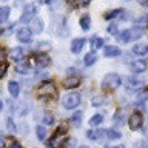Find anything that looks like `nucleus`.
Returning a JSON list of instances; mask_svg holds the SVG:
<instances>
[{
  "mask_svg": "<svg viewBox=\"0 0 148 148\" xmlns=\"http://www.w3.org/2000/svg\"><path fill=\"white\" fill-rule=\"evenodd\" d=\"M120 85H122V79H120V76L116 73L106 74L103 77V80H102V88H103V90H108V91L117 90Z\"/></svg>",
  "mask_w": 148,
  "mask_h": 148,
  "instance_id": "f257e3e1",
  "label": "nucleus"
},
{
  "mask_svg": "<svg viewBox=\"0 0 148 148\" xmlns=\"http://www.w3.org/2000/svg\"><path fill=\"white\" fill-rule=\"evenodd\" d=\"M36 94H37V97H40V99H51V97L57 96V90H56V86L51 82H43L39 88H37Z\"/></svg>",
  "mask_w": 148,
  "mask_h": 148,
  "instance_id": "f03ea898",
  "label": "nucleus"
},
{
  "mask_svg": "<svg viewBox=\"0 0 148 148\" xmlns=\"http://www.w3.org/2000/svg\"><path fill=\"white\" fill-rule=\"evenodd\" d=\"M65 131H66V127H59L57 131L49 137L48 148H62L65 143V136H63Z\"/></svg>",
  "mask_w": 148,
  "mask_h": 148,
  "instance_id": "7ed1b4c3",
  "label": "nucleus"
},
{
  "mask_svg": "<svg viewBox=\"0 0 148 148\" xmlns=\"http://www.w3.org/2000/svg\"><path fill=\"white\" fill-rule=\"evenodd\" d=\"M142 37V29L140 28H133V29H125L123 32H120L117 40L120 43H128L134 39H140Z\"/></svg>",
  "mask_w": 148,
  "mask_h": 148,
  "instance_id": "20e7f679",
  "label": "nucleus"
},
{
  "mask_svg": "<svg viewBox=\"0 0 148 148\" xmlns=\"http://www.w3.org/2000/svg\"><path fill=\"white\" fill-rule=\"evenodd\" d=\"M62 103H63L65 108L74 110L79 103H80V94H79V92H69V94L62 97Z\"/></svg>",
  "mask_w": 148,
  "mask_h": 148,
  "instance_id": "39448f33",
  "label": "nucleus"
},
{
  "mask_svg": "<svg viewBox=\"0 0 148 148\" xmlns=\"http://www.w3.org/2000/svg\"><path fill=\"white\" fill-rule=\"evenodd\" d=\"M17 39H18V42H22V43H29V42L32 40L31 28H26V26L20 28V29L17 31Z\"/></svg>",
  "mask_w": 148,
  "mask_h": 148,
  "instance_id": "423d86ee",
  "label": "nucleus"
},
{
  "mask_svg": "<svg viewBox=\"0 0 148 148\" xmlns=\"http://www.w3.org/2000/svg\"><path fill=\"white\" fill-rule=\"evenodd\" d=\"M34 14H36V5L34 3H29V5H26L25 9H23V14H22V17H20V20L23 23H28V22H31L32 18H34Z\"/></svg>",
  "mask_w": 148,
  "mask_h": 148,
  "instance_id": "0eeeda50",
  "label": "nucleus"
},
{
  "mask_svg": "<svg viewBox=\"0 0 148 148\" xmlns=\"http://www.w3.org/2000/svg\"><path fill=\"white\" fill-rule=\"evenodd\" d=\"M128 123H130V128L131 130H139L142 127V123H143V117H142V114L140 113H133L131 116H130V119H128Z\"/></svg>",
  "mask_w": 148,
  "mask_h": 148,
  "instance_id": "6e6552de",
  "label": "nucleus"
},
{
  "mask_svg": "<svg viewBox=\"0 0 148 148\" xmlns=\"http://www.w3.org/2000/svg\"><path fill=\"white\" fill-rule=\"evenodd\" d=\"M105 136H108L106 130H88L86 131V137L90 140H102Z\"/></svg>",
  "mask_w": 148,
  "mask_h": 148,
  "instance_id": "1a4fd4ad",
  "label": "nucleus"
},
{
  "mask_svg": "<svg viewBox=\"0 0 148 148\" xmlns=\"http://www.w3.org/2000/svg\"><path fill=\"white\" fill-rule=\"evenodd\" d=\"M49 62H51L49 56L45 54V53H40V54H36V56H34V63H36L37 68H45V66H48Z\"/></svg>",
  "mask_w": 148,
  "mask_h": 148,
  "instance_id": "9d476101",
  "label": "nucleus"
},
{
  "mask_svg": "<svg viewBox=\"0 0 148 148\" xmlns=\"http://www.w3.org/2000/svg\"><path fill=\"white\" fill-rule=\"evenodd\" d=\"M62 85H63V88H66V90L76 88V86L80 85V77H79V76H68L66 79H63Z\"/></svg>",
  "mask_w": 148,
  "mask_h": 148,
  "instance_id": "9b49d317",
  "label": "nucleus"
},
{
  "mask_svg": "<svg viewBox=\"0 0 148 148\" xmlns=\"http://www.w3.org/2000/svg\"><path fill=\"white\" fill-rule=\"evenodd\" d=\"M147 62L145 60H134V62H131V65H130V69H131L133 73H136V74H139V73H143V71H147Z\"/></svg>",
  "mask_w": 148,
  "mask_h": 148,
  "instance_id": "f8f14e48",
  "label": "nucleus"
},
{
  "mask_svg": "<svg viewBox=\"0 0 148 148\" xmlns=\"http://www.w3.org/2000/svg\"><path fill=\"white\" fill-rule=\"evenodd\" d=\"M31 31L36 32V34H40L43 31V20L40 17H34L31 20Z\"/></svg>",
  "mask_w": 148,
  "mask_h": 148,
  "instance_id": "ddd939ff",
  "label": "nucleus"
},
{
  "mask_svg": "<svg viewBox=\"0 0 148 148\" xmlns=\"http://www.w3.org/2000/svg\"><path fill=\"white\" fill-rule=\"evenodd\" d=\"M103 54H105V57H117V56L122 54V51L119 49V46L110 45V46H105Z\"/></svg>",
  "mask_w": 148,
  "mask_h": 148,
  "instance_id": "4468645a",
  "label": "nucleus"
},
{
  "mask_svg": "<svg viewBox=\"0 0 148 148\" xmlns=\"http://www.w3.org/2000/svg\"><path fill=\"white\" fill-rule=\"evenodd\" d=\"M11 57H12V60L14 62H17V63H20L23 59H25V51H23L22 48H12L11 49Z\"/></svg>",
  "mask_w": 148,
  "mask_h": 148,
  "instance_id": "2eb2a0df",
  "label": "nucleus"
},
{
  "mask_svg": "<svg viewBox=\"0 0 148 148\" xmlns=\"http://www.w3.org/2000/svg\"><path fill=\"white\" fill-rule=\"evenodd\" d=\"M83 45H85V39H74L71 42V53L74 54H79L83 48Z\"/></svg>",
  "mask_w": 148,
  "mask_h": 148,
  "instance_id": "dca6fc26",
  "label": "nucleus"
},
{
  "mask_svg": "<svg viewBox=\"0 0 148 148\" xmlns=\"http://www.w3.org/2000/svg\"><path fill=\"white\" fill-rule=\"evenodd\" d=\"M127 88L130 91H140L142 90V82L136 80V79H128L127 80Z\"/></svg>",
  "mask_w": 148,
  "mask_h": 148,
  "instance_id": "f3484780",
  "label": "nucleus"
},
{
  "mask_svg": "<svg viewBox=\"0 0 148 148\" xmlns=\"http://www.w3.org/2000/svg\"><path fill=\"white\" fill-rule=\"evenodd\" d=\"M133 53L136 56H145V54H148V45H145V43L134 45L133 46Z\"/></svg>",
  "mask_w": 148,
  "mask_h": 148,
  "instance_id": "a211bd4d",
  "label": "nucleus"
},
{
  "mask_svg": "<svg viewBox=\"0 0 148 148\" xmlns=\"http://www.w3.org/2000/svg\"><path fill=\"white\" fill-rule=\"evenodd\" d=\"M8 91H9V94H11L12 97H17L18 96V92H20V85H18L17 82H9L8 83Z\"/></svg>",
  "mask_w": 148,
  "mask_h": 148,
  "instance_id": "6ab92c4d",
  "label": "nucleus"
},
{
  "mask_svg": "<svg viewBox=\"0 0 148 148\" xmlns=\"http://www.w3.org/2000/svg\"><path fill=\"white\" fill-rule=\"evenodd\" d=\"M102 46H103V39L102 37H92L91 39V49H92V53L94 51H97V49H100Z\"/></svg>",
  "mask_w": 148,
  "mask_h": 148,
  "instance_id": "aec40b11",
  "label": "nucleus"
},
{
  "mask_svg": "<svg viewBox=\"0 0 148 148\" xmlns=\"http://www.w3.org/2000/svg\"><path fill=\"white\" fill-rule=\"evenodd\" d=\"M80 28L83 31H88L91 28V17L88 16V14H85V16L80 17Z\"/></svg>",
  "mask_w": 148,
  "mask_h": 148,
  "instance_id": "412c9836",
  "label": "nucleus"
},
{
  "mask_svg": "<svg viewBox=\"0 0 148 148\" xmlns=\"http://www.w3.org/2000/svg\"><path fill=\"white\" fill-rule=\"evenodd\" d=\"M97 62V56L96 53H88L85 56V59H83V63L86 65V66H91V65H94Z\"/></svg>",
  "mask_w": 148,
  "mask_h": 148,
  "instance_id": "4be33fe9",
  "label": "nucleus"
},
{
  "mask_svg": "<svg viewBox=\"0 0 148 148\" xmlns=\"http://www.w3.org/2000/svg\"><path fill=\"white\" fill-rule=\"evenodd\" d=\"M102 122H103V116H102V114H94L90 119V125H91V127H99Z\"/></svg>",
  "mask_w": 148,
  "mask_h": 148,
  "instance_id": "5701e85b",
  "label": "nucleus"
},
{
  "mask_svg": "<svg viewBox=\"0 0 148 148\" xmlns=\"http://www.w3.org/2000/svg\"><path fill=\"white\" fill-rule=\"evenodd\" d=\"M82 117H83V113H82V111H76V113L73 114V117H71V122L76 125V127H80Z\"/></svg>",
  "mask_w": 148,
  "mask_h": 148,
  "instance_id": "b1692460",
  "label": "nucleus"
},
{
  "mask_svg": "<svg viewBox=\"0 0 148 148\" xmlns=\"http://www.w3.org/2000/svg\"><path fill=\"white\" fill-rule=\"evenodd\" d=\"M9 12H11V9H9L8 6L0 8V23H3V22H6V20H8Z\"/></svg>",
  "mask_w": 148,
  "mask_h": 148,
  "instance_id": "393cba45",
  "label": "nucleus"
},
{
  "mask_svg": "<svg viewBox=\"0 0 148 148\" xmlns=\"http://www.w3.org/2000/svg\"><path fill=\"white\" fill-rule=\"evenodd\" d=\"M36 134H37V137H39V140H45V137H46V130H45L43 125L36 127Z\"/></svg>",
  "mask_w": 148,
  "mask_h": 148,
  "instance_id": "a878e982",
  "label": "nucleus"
},
{
  "mask_svg": "<svg viewBox=\"0 0 148 148\" xmlns=\"http://www.w3.org/2000/svg\"><path fill=\"white\" fill-rule=\"evenodd\" d=\"M110 139V140H119L120 137H122V134H120L117 130H108V136H106Z\"/></svg>",
  "mask_w": 148,
  "mask_h": 148,
  "instance_id": "bb28decb",
  "label": "nucleus"
},
{
  "mask_svg": "<svg viewBox=\"0 0 148 148\" xmlns=\"http://www.w3.org/2000/svg\"><path fill=\"white\" fill-rule=\"evenodd\" d=\"M123 11L122 9H113V11H108V12H105V18L106 20H110V18H114V17H117V16H120V14H122Z\"/></svg>",
  "mask_w": 148,
  "mask_h": 148,
  "instance_id": "cd10ccee",
  "label": "nucleus"
},
{
  "mask_svg": "<svg viewBox=\"0 0 148 148\" xmlns=\"http://www.w3.org/2000/svg\"><path fill=\"white\" fill-rule=\"evenodd\" d=\"M147 99H148V90L137 91V100H139V102H145Z\"/></svg>",
  "mask_w": 148,
  "mask_h": 148,
  "instance_id": "c85d7f7f",
  "label": "nucleus"
},
{
  "mask_svg": "<svg viewBox=\"0 0 148 148\" xmlns=\"http://www.w3.org/2000/svg\"><path fill=\"white\" fill-rule=\"evenodd\" d=\"M91 103L94 105V106H99V105H102V103H103V97H102V96H96L94 99H92Z\"/></svg>",
  "mask_w": 148,
  "mask_h": 148,
  "instance_id": "c756f323",
  "label": "nucleus"
},
{
  "mask_svg": "<svg viewBox=\"0 0 148 148\" xmlns=\"http://www.w3.org/2000/svg\"><path fill=\"white\" fill-rule=\"evenodd\" d=\"M53 122H54V117H53V116H51V114H45V117H43V123H45V125H51Z\"/></svg>",
  "mask_w": 148,
  "mask_h": 148,
  "instance_id": "7c9ffc66",
  "label": "nucleus"
},
{
  "mask_svg": "<svg viewBox=\"0 0 148 148\" xmlns=\"http://www.w3.org/2000/svg\"><path fill=\"white\" fill-rule=\"evenodd\" d=\"M106 31L110 32V34H117V25H114V23H111V25L106 28Z\"/></svg>",
  "mask_w": 148,
  "mask_h": 148,
  "instance_id": "2f4dec72",
  "label": "nucleus"
},
{
  "mask_svg": "<svg viewBox=\"0 0 148 148\" xmlns=\"http://www.w3.org/2000/svg\"><path fill=\"white\" fill-rule=\"evenodd\" d=\"M16 71L20 73V74H25L28 71V65H18V66L16 68Z\"/></svg>",
  "mask_w": 148,
  "mask_h": 148,
  "instance_id": "473e14b6",
  "label": "nucleus"
},
{
  "mask_svg": "<svg viewBox=\"0 0 148 148\" xmlns=\"http://www.w3.org/2000/svg\"><path fill=\"white\" fill-rule=\"evenodd\" d=\"M136 148H148V142L143 140V139L142 140H137L136 142Z\"/></svg>",
  "mask_w": 148,
  "mask_h": 148,
  "instance_id": "72a5a7b5",
  "label": "nucleus"
},
{
  "mask_svg": "<svg viewBox=\"0 0 148 148\" xmlns=\"http://www.w3.org/2000/svg\"><path fill=\"white\" fill-rule=\"evenodd\" d=\"M74 143H76V140H74V139H68L66 143H63V148H71Z\"/></svg>",
  "mask_w": 148,
  "mask_h": 148,
  "instance_id": "f704fd0d",
  "label": "nucleus"
},
{
  "mask_svg": "<svg viewBox=\"0 0 148 148\" xmlns=\"http://www.w3.org/2000/svg\"><path fill=\"white\" fill-rule=\"evenodd\" d=\"M6 69H8V65H6V63H2V66H0V77H3V76H5Z\"/></svg>",
  "mask_w": 148,
  "mask_h": 148,
  "instance_id": "c9c22d12",
  "label": "nucleus"
},
{
  "mask_svg": "<svg viewBox=\"0 0 148 148\" xmlns=\"http://www.w3.org/2000/svg\"><path fill=\"white\" fill-rule=\"evenodd\" d=\"M5 57H6V51H5L3 48H0V63L5 62Z\"/></svg>",
  "mask_w": 148,
  "mask_h": 148,
  "instance_id": "e433bc0d",
  "label": "nucleus"
},
{
  "mask_svg": "<svg viewBox=\"0 0 148 148\" xmlns=\"http://www.w3.org/2000/svg\"><path fill=\"white\" fill-rule=\"evenodd\" d=\"M9 148H22V145H20L18 142H12V143H11V147H9Z\"/></svg>",
  "mask_w": 148,
  "mask_h": 148,
  "instance_id": "4c0bfd02",
  "label": "nucleus"
},
{
  "mask_svg": "<svg viewBox=\"0 0 148 148\" xmlns=\"http://www.w3.org/2000/svg\"><path fill=\"white\" fill-rule=\"evenodd\" d=\"M8 123H9V125H8V128H9V130H12V131H14L16 128H14V125H12V122H11V119L8 120Z\"/></svg>",
  "mask_w": 148,
  "mask_h": 148,
  "instance_id": "58836bf2",
  "label": "nucleus"
},
{
  "mask_svg": "<svg viewBox=\"0 0 148 148\" xmlns=\"http://www.w3.org/2000/svg\"><path fill=\"white\" fill-rule=\"evenodd\" d=\"M143 134H145V136L148 137V128H145V130H143Z\"/></svg>",
  "mask_w": 148,
  "mask_h": 148,
  "instance_id": "ea45409f",
  "label": "nucleus"
},
{
  "mask_svg": "<svg viewBox=\"0 0 148 148\" xmlns=\"http://www.w3.org/2000/svg\"><path fill=\"white\" fill-rule=\"evenodd\" d=\"M3 147V139H0V148Z\"/></svg>",
  "mask_w": 148,
  "mask_h": 148,
  "instance_id": "a19ab883",
  "label": "nucleus"
},
{
  "mask_svg": "<svg viewBox=\"0 0 148 148\" xmlns=\"http://www.w3.org/2000/svg\"><path fill=\"white\" fill-rule=\"evenodd\" d=\"M142 5L143 6H148V2H142Z\"/></svg>",
  "mask_w": 148,
  "mask_h": 148,
  "instance_id": "79ce46f5",
  "label": "nucleus"
},
{
  "mask_svg": "<svg viewBox=\"0 0 148 148\" xmlns=\"http://www.w3.org/2000/svg\"><path fill=\"white\" fill-rule=\"evenodd\" d=\"M91 2V0H83V3H90Z\"/></svg>",
  "mask_w": 148,
  "mask_h": 148,
  "instance_id": "37998d69",
  "label": "nucleus"
},
{
  "mask_svg": "<svg viewBox=\"0 0 148 148\" xmlns=\"http://www.w3.org/2000/svg\"><path fill=\"white\" fill-rule=\"evenodd\" d=\"M79 148H90V147H86V145H82V147H79Z\"/></svg>",
  "mask_w": 148,
  "mask_h": 148,
  "instance_id": "c03bdc74",
  "label": "nucleus"
},
{
  "mask_svg": "<svg viewBox=\"0 0 148 148\" xmlns=\"http://www.w3.org/2000/svg\"><path fill=\"white\" fill-rule=\"evenodd\" d=\"M2 106H3V103H2V100H0V110H2Z\"/></svg>",
  "mask_w": 148,
  "mask_h": 148,
  "instance_id": "a18cd8bd",
  "label": "nucleus"
},
{
  "mask_svg": "<svg viewBox=\"0 0 148 148\" xmlns=\"http://www.w3.org/2000/svg\"><path fill=\"white\" fill-rule=\"evenodd\" d=\"M111 148H123V147H120V145H119V147H111Z\"/></svg>",
  "mask_w": 148,
  "mask_h": 148,
  "instance_id": "49530a36",
  "label": "nucleus"
},
{
  "mask_svg": "<svg viewBox=\"0 0 148 148\" xmlns=\"http://www.w3.org/2000/svg\"><path fill=\"white\" fill-rule=\"evenodd\" d=\"M51 2H53V0H46V3H51Z\"/></svg>",
  "mask_w": 148,
  "mask_h": 148,
  "instance_id": "de8ad7c7",
  "label": "nucleus"
},
{
  "mask_svg": "<svg viewBox=\"0 0 148 148\" xmlns=\"http://www.w3.org/2000/svg\"><path fill=\"white\" fill-rule=\"evenodd\" d=\"M2 32H3V31H2V28H0V36H2Z\"/></svg>",
  "mask_w": 148,
  "mask_h": 148,
  "instance_id": "09e8293b",
  "label": "nucleus"
}]
</instances>
